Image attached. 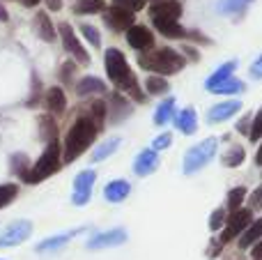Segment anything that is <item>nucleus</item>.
<instances>
[{
	"label": "nucleus",
	"mask_w": 262,
	"mask_h": 260,
	"mask_svg": "<svg viewBox=\"0 0 262 260\" xmlns=\"http://www.w3.org/2000/svg\"><path fill=\"white\" fill-rule=\"evenodd\" d=\"M99 132L101 124H97L90 115L76 118V122L72 124V129L67 132V138H64V164H72L74 159H78L95 143Z\"/></svg>",
	"instance_id": "obj_1"
},
{
	"label": "nucleus",
	"mask_w": 262,
	"mask_h": 260,
	"mask_svg": "<svg viewBox=\"0 0 262 260\" xmlns=\"http://www.w3.org/2000/svg\"><path fill=\"white\" fill-rule=\"evenodd\" d=\"M106 74H108V78L115 83V85L122 88V90L127 92L129 97H134L136 101L145 99V95L140 92V85H138V81H136L134 72L129 69L127 58L122 55V51H118V49L106 51Z\"/></svg>",
	"instance_id": "obj_2"
},
{
	"label": "nucleus",
	"mask_w": 262,
	"mask_h": 260,
	"mask_svg": "<svg viewBox=\"0 0 262 260\" xmlns=\"http://www.w3.org/2000/svg\"><path fill=\"white\" fill-rule=\"evenodd\" d=\"M60 155H62V145H60L55 138H53V141H49V145H46L44 155H41L39 159H37L35 164L30 166V170L26 173L23 182H26V184H37V182H41V180L51 178L53 173H58V170H60V164H62Z\"/></svg>",
	"instance_id": "obj_3"
},
{
	"label": "nucleus",
	"mask_w": 262,
	"mask_h": 260,
	"mask_svg": "<svg viewBox=\"0 0 262 260\" xmlns=\"http://www.w3.org/2000/svg\"><path fill=\"white\" fill-rule=\"evenodd\" d=\"M138 64L147 72H154L157 76L163 74H177L184 67V58L172 49H157L152 53H143L138 58Z\"/></svg>",
	"instance_id": "obj_4"
},
{
	"label": "nucleus",
	"mask_w": 262,
	"mask_h": 260,
	"mask_svg": "<svg viewBox=\"0 0 262 260\" xmlns=\"http://www.w3.org/2000/svg\"><path fill=\"white\" fill-rule=\"evenodd\" d=\"M216 145H219L216 138H207V141L191 147L184 157V173L193 175V173H198L203 166H207L209 161L214 159V155H216Z\"/></svg>",
	"instance_id": "obj_5"
},
{
	"label": "nucleus",
	"mask_w": 262,
	"mask_h": 260,
	"mask_svg": "<svg viewBox=\"0 0 262 260\" xmlns=\"http://www.w3.org/2000/svg\"><path fill=\"white\" fill-rule=\"evenodd\" d=\"M60 39H62L64 51H67L69 55H74L76 62H81V64L90 62V55H88V51L83 49V44L78 41L76 32H74V28L69 26V23H60Z\"/></svg>",
	"instance_id": "obj_6"
},
{
	"label": "nucleus",
	"mask_w": 262,
	"mask_h": 260,
	"mask_svg": "<svg viewBox=\"0 0 262 260\" xmlns=\"http://www.w3.org/2000/svg\"><path fill=\"white\" fill-rule=\"evenodd\" d=\"M251 224V210H239L226 221V228H223L221 237H219V244H228L230 240H237Z\"/></svg>",
	"instance_id": "obj_7"
},
{
	"label": "nucleus",
	"mask_w": 262,
	"mask_h": 260,
	"mask_svg": "<svg viewBox=\"0 0 262 260\" xmlns=\"http://www.w3.org/2000/svg\"><path fill=\"white\" fill-rule=\"evenodd\" d=\"M95 180H97V173L95 170H81V173L76 175V180H74V205L83 207L88 201H90L92 196V187H95Z\"/></svg>",
	"instance_id": "obj_8"
},
{
	"label": "nucleus",
	"mask_w": 262,
	"mask_h": 260,
	"mask_svg": "<svg viewBox=\"0 0 262 260\" xmlns=\"http://www.w3.org/2000/svg\"><path fill=\"white\" fill-rule=\"evenodd\" d=\"M32 233V224L30 221H14L12 226L0 233V247H16V244L26 242Z\"/></svg>",
	"instance_id": "obj_9"
},
{
	"label": "nucleus",
	"mask_w": 262,
	"mask_h": 260,
	"mask_svg": "<svg viewBox=\"0 0 262 260\" xmlns=\"http://www.w3.org/2000/svg\"><path fill=\"white\" fill-rule=\"evenodd\" d=\"M127 242V230L124 228H113V230H104L97 233L88 240V249H111V247H120Z\"/></svg>",
	"instance_id": "obj_10"
},
{
	"label": "nucleus",
	"mask_w": 262,
	"mask_h": 260,
	"mask_svg": "<svg viewBox=\"0 0 262 260\" xmlns=\"http://www.w3.org/2000/svg\"><path fill=\"white\" fill-rule=\"evenodd\" d=\"M127 41L131 49L136 51H147L154 44V35L147 26H131L127 30Z\"/></svg>",
	"instance_id": "obj_11"
},
{
	"label": "nucleus",
	"mask_w": 262,
	"mask_h": 260,
	"mask_svg": "<svg viewBox=\"0 0 262 260\" xmlns=\"http://www.w3.org/2000/svg\"><path fill=\"white\" fill-rule=\"evenodd\" d=\"M149 16L152 18H166V21H180L182 16V5L177 0H161L149 7Z\"/></svg>",
	"instance_id": "obj_12"
},
{
	"label": "nucleus",
	"mask_w": 262,
	"mask_h": 260,
	"mask_svg": "<svg viewBox=\"0 0 262 260\" xmlns=\"http://www.w3.org/2000/svg\"><path fill=\"white\" fill-rule=\"evenodd\" d=\"M106 23H108L113 30H124V32H127L129 28L134 26V12L113 5V7L106 12Z\"/></svg>",
	"instance_id": "obj_13"
},
{
	"label": "nucleus",
	"mask_w": 262,
	"mask_h": 260,
	"mask_svg": "<svg viewBox=\"0 0 262 260\" xmlns=\"http://www.w3.org/2000/svg\"><path fill=\"white\" fill-rule=\"evenodd\" d=\"M159 168V155L154 150H143L134 161V173L138 178H145V175L154 173Z\"/></svg>",
	"instance_id": "obj_14"
},
{
	"label": "nucleus",
	"mask_w": 262,
	"mask_h": 260,
	"mask_svg": "<svg viewBox=\"0 0 262 260\" xmlns=\"http://www.w3.org/2000/svg\"><path fill=\"white\" fill-rule=\"evenodd\" d=\"M154 28L161 32L163 37H170V39H184L189 37V30L180 26V21H166V18H152Z\"/></svg>",
	"instance_id": "obj_15"
},
{
	"label": "nucleus",
	"mask_w": 262,
	"mask_h": 260,
	"mask_svg": "<svg viewBox=\"0 0 262 260\" xmlns=\"http://www.w3.org/2000/svg\"><path fill=\"white\" fill-rule=\"evenodd\" d=\"M129 193H131V184L127 180H113V182H108L104 189V198L108 203H122Z\"/></svg>",
	"instance_id": "obj_16"
},
{
	"label": "nucleus",
	"mask_w": 262,
	"mask_h": 260,
	"mask_svg": "<svg viewBox=\"0 0 262 260\" xmlns=\"http://www.w3.org/2000/svg\"><path fill=\"white\" fill-rule=\"evenodd\" d=\"M242 111V101H223V104H216L212 111L207 113V120L209 122H223V120L232 118V115Z\"/></svg>",
	"instance_id": "obj_17"
},
{
	"label": "nucleus",
	"mask_w": 262,
	"mask_h": 260,
	"mask_svg": "<svg viewBox=\"0 0 262 260\" xmlns=\"http://www.w3.org/2000/svg\"><path fill=\"white\" fill-rule=\"evenodd\" d=\"M262 240V219H255L249 224V228L239 235V249H249V247H255Z\"/></svg>",
	"instance_id": "obj_18"
},
{
	"label": "nucleus",
	"mask_w": 262,
	"mask_h": 260,
	"mask_svg": "<svg viewBox=\"0 0 262 260\" xmlns=\"http://www.w3.org/2000/svg\"><path fill=\"white\" fill-rule=\"evenodd\" d=\"M46 109L55 115L64 113V109H67V97H64V92L60 90V88H51V90L46 92Z\"/></svg>",
	"instance_id": "obj_19"
},
{
	"label": "nucleus",
	"mask_w": 262,
	"mask_h": 260,
	"mask_svg": "<svg viewBox=\"0 0 262 260\" xmlns=\"http://www.w3.org/2000/svg\"><path fill=\"white\" fill-rule=\"evenodd\" d=\"M235 69H237V62H235V60H230V62L221 64V67H219L216 72H214L212 76L207 78V83H205V85H207V90H214V88H216V85H221L223 81H228V78H232V72H235Z\"/></svg>",
	"instance_id": "obj_20"
},
{
	"label": "nucleus",
	"mask_w": 262,
	"mask_h": 260,
	"mask_svg": "<svg viewBox=\"0 0 262 260\" xmlns=\"http://www.w3.org/2000/svg\"><path fill=\"white\" fill-rule=\"evenodd\" d=\"M106 85L104 81H99L97 76H83L81 81L76 83V95L78 97H88V95H95V92H104Z\"/></svg>",
	"instance_id": "obj_21"
},
{
	"label": "nucleus",
	"mask_w": 262,
	"mask_h": 260,
	"mask_svg": "<svg viewBox=\"0 0 262 260\" xmlns=\"http://www.w3.org/2000/svg\"><path fill=\"white\" fill-rule=\"evenodd\" d=\"M175 124L182 134H195L198 129V118H195V111L193 109H184L180 111V115L175 118Z\"/></svg>",
	"instance_id": "obj_22"
},
{
	"label": "nucleus",
	"mask_w": 262,
	"mask_h": 260,
	"mask_svg": "<svg viewBox=\"0 0 262 260\" xmlns=\"http://www.w3.org/2000/svg\"><path fill=\"white\" fill-rule=\"evenodd\" d=\"M35 28L44 41H55V28H53V23H51L49 14H44V12L35 14Z\"/></svg>",
	"instance_id": "obj_23"
},
{
	"label": "nucleus",
	"mask_w": 262,
	"mask_h": 260,
	"mask_svg": "<svg viewBox=\"0 0 262 260\" xmlns=\"http://www.w3.org/2000/svg\"><path fill=\"white\" fill-rule=\"evenodd\" d=\"M172 118H175V99H172V97H168L166 101H161V104H159L157 113H154V124L163 127V124H168Z\"/></svg>",
	"instance_id": "obj_24"
},
{
	"label": "nucleus",
	"mask_w": 262,
	"mask_h": 260,
	"mask_svg": "<svg viewBox=\"0 0 262 260\" xmlns=\"http://www.w3.org/2000/svg\"><path fill=\"white\" fill-rule=\"evenodd\" d=\"M67 242H69V233L53 235V237H49V240H44V242H39V244H37V251H39V253H51V251H58V249H62Z\"/></svg>",
	"instance_id": "obj_25"
},
{
	"label": "nucleus",
	"mask_w": 262,
	"mask_h": 260,
	"mask_svg": "<svg viewBox=\"0 0 262 260\" xmlns=\"http://www.w3.org/2000/svg\"><path fill=\"white\" fill-rule=\"evenodd\" d=\"M120 143H122V138H118V136H115V138H108L106 143H101V145L95 150V155H92V161H104L106 157H111L115 150H118Z\"/></svg>",
	"instance_id": "obj_26"
},
{
	"label": "nucleus",
	"mask_w": 262,
	"mask_h": 260,
	"mask_svg": "<svg viewBox=\"0 0 262 260\" xmlns=\"http://www.w3.org/2000/svg\"><path fill=\"white\" fill-rule=\"evenodd\" d=\"M246 83L244 81H237V78H228V81H223L221 85L214 88V95H237V92H244Z\"/></svg>",
	"instance_id": "obj_27"
},
{
	"label": "nucleus",
	"mask_w": 262,
	"mask_h": 260,
	"mask_svg": "<svg viewBox=\"0 0 262 260\" xmlns=\"http://www.w3.org/2000/svg\"><path fill=\"white\" fill-rule=\"evenodd\" d=\"M168 81L163 76H157V74H149L147 81H145V90L149 92V95H163V92H168Z\"/></svg>",
	"instance_id": "obj_28"
},
{
	"label": "nucleus",
	"mask_w": 262,
	"mask_h": 260,
	"mask_svg": "<svg viewBox=\"0 0 262 260\" xmlns=\"http://www.w3.org/2000/svg\"><path fill=\"white\" fill-rule=\"evenodd\" d=\"M104 9H106L104 0H78L74 5V12L78 14H97V12H104Z\"/></svg>",
	"instance_id": "obj_29"
},
{
	"label": "nucleus",
	"mask_w": 262,
	"mask_h": 260,
	"mask_svg": "<svg viewBox=\"0 0 262 260\" xmlns=\"http://www.w3.org/2000/svg\"><path fill=\"white\" fill-rule=\"evenodd\" d=\"M246 198V189L244 187H237V189H230L228 191V210L235 214V212L242 210V203Z\"/></svg>",
	"instance_id": "obj_30"
},
{
	"label": "nucleus",
	"mask_w": 262,
	"mask_h": 260,
	"mask_svg": "<svg viewBox=\"0 0 262 260\" xmlns=\"http://www.w3.org/2000/svg\"><path fill=\"white\" fill-rule=\"evenodd\" d=\"M249 3H253V0H219L216 9L221 14H237V12H242Z\"/></svg>",
	"instance_id": "obj_31"
},
{
	"label": "nucleus",
	"mask_w": 262,
	"mask_h": 260,
	"mask_svg": "<svg viewBox=\"0 0 262 260\" xmlns=\"http://www.w3.org/2000/svg\"><path fill=\"white\" fill-rule=\"evenodd\" d=\"M244 147H230V152L228 155H223V166H228V168H235V166H239L242 161H244Z\"/></svg>",
	"instance_id": "obj_32"
},
{
	"label": "nucleus",
	"mask_w": 262,
	"mask_h": 260,
	"mask_svg": "<svg viewBox=\"0 0 262 260\" xmlns=\"http://www.w3.org/2000/svg\"><path fill=\"white\" fill-rule=\"evenodd\" d=\"M18 187L16 184H0V207H7L16 198Z\"/></svg>",
	"instance_id": "obj_33"
},
{
	"label": "nucleus",
	"mask_w": 262,
	"mask_h": 260,
	"mask_svg": "<svg viewBox=\"0 0 262 260\" xmlns=\"http://www.w3.org/2000/svg\"><path fill=\"white\" fill-rule=\"evenodd\" d=\"M81 32H83V35H85V39L90 41V44L95 46V49H99V46H101L99 30H97V28H92L90 23H83V26H81Z\"/></svg>",
	"instance_id": "obj_34"
},
{
	"label": "nucleus",
	"mask_w": 262,
	"mask_h": 260,
	"mask_svg": "<svg viewBox=\"0 0 262 260\" xmlns=\"http://www.w3.org/2000/svg\"><path fill=\"white\" fill-rule=\"evenodd\" d=\"M226 219H228V212L223 210V207H219V210L212 212V216H209V228L212 230H219L226 226Z\"/></svg>",
	"instance_id": "obj_35"
},
{
	"label": "nucleus",
	"mask_w": 262,
	"mask_h": 260,
	"mask_svg": "<svg viewBox=\"0 0 262 260\" xmlns=\"http://www.w3.org/2000/svg\"><path fill=\"white\" fill-rule=\"evenodd\" d=\"M88 111H90L88 115H90L97 124L104 122V118H106V104H104V101H95V104H90V109H88Z\"/></svg>",
	"instance_id": "obj_36"
},
{
	"label": "nucleus",
	"mask_w": 262,
	"mask_h": 260,
	"mask_svg": "<svg viewBox=\"0 0 262 260\" xmlns=\"http://www.w3.org/2000/svg\"><path fill=\"white\" fill-rule=\"evenodd\" d=\"M260 136H262V109L255 113L253 122H251V132H249L251 141H260Z\"/></svg>",
	"instance_id": "obj_37"
},
{
	"label": "nucleus",
	"mask_w": 262,
	"mask_h": 260,
	"mask_svg": "<svg viewBox=\"0 0 262 260\" xmlns=\"http://www.w3.org/2000/svg\"><path fill=\"white\" fill-rule=\"evenodd\" d=\"M170 143H172V136H170V134H161V136H157V138L152 141V150H154V152H157V150H166Z\"/></svg>",
	"instance_id": "obj_38"
},
{
	"label": "nucleus",
	"mask_w": 262,
	"mask_h": 260,
	"mask_svg": "<svg viewBox=\"0 0 262 260\" xmlns=\"http://www.w3.org/2000/svg\"><path fill=\"white\" fill-rule=\"evenodd\" d=\"M143 3H145V0H113V5L129 9V12H136V9H140V7H143Z\"/></svg>",
	"instance_id": "obj_39"
},
{
	"label": "nucleus",
	"mask_w": 262,
	"mask_h": 260,
	"mask_svg": "<svg viewBox=\"0 0 262 260\" xmlns=\"http://www.w3.org/2000/svg\"><path fill=\"white\" fill-rule=\"evenodd\" d=\"M251 207H253V210H262V184L258 189H255L253 193H251Z\"/></svg>",
	"instance_id": "obj_40"
},
{
	"label": "nucleus",
	"mask_w": 262,
	"mask_h": 260,
	"mask_svg": "<svg viewBox=\"0 0 262 260\" xmlns=\"http://www.w3.org/2000/svg\"><path fill=\"white\" fill-rule=\"evenodd\" d=\"M251 76H253V78H262V53L258 55V60L251 64Z\"/></svg>",
	"instance_id": "obj_41"
},
{
	"label": "nucleus",
	"mask_w": 262,
	"mask_h": 260,
	"mask_svg": "<svg viewBox=\"0 0 262 260\" xmlns=\"http://www.w3.org/2000/svg\"><path fill=\"white\" fill-rule=\"evenodd\" d=\"M253 258L255 260H262V240L253 247Z\"/></svg>",
	"instance_id": "obj_42"
},
{
	"label": "nucleus",
	"mask_w": 262,
	"mask_h": 260,
	"mask_svg": "<svg viewBox=\"0 0 262 260\" xmlns=\"http://www.w3.org/2000/svg\"><path fill=\"white\" fill-rule=\"evenodd\" d=\"M46 5H49V9H60L62 7V0H46Z\"/></svg>",
	"instance_id": "obj_43"
},
{
	"label": "nucleus",
	"mask_w": 262,
	"mask_h": 260,
	"mask_svg": "<svg viewBox=\"0 0 262 260\" xmlns=\"http://www.w3.org/2000/svg\"><path fill=\"white\" fill-rule=\"evenodd\" d=\"M255 164L262 166V143H260V147H258V155H255Z\"/></svg>",
	"instance_id": "obj_44"
},
{
	"label": "nucleus",
	"mask_w": 262,
	"mask_h": 260,
	"mask_svg": "<svg viewBox=\"0 0 262 260\" xmlns=\"http://www.w3.org/2000/svg\"><path fill=\"white\" fill-rule=\"evenodd\" d=\"M23 5L26 7H35V5H39V0H23Z\"/></svg>",
	"instance_id": "obj_45"
},
{
	"label": "nucleus",
	"mask_w": 262,
	"mask_h": 260,
	"mask_svg": "<svg viewBox=\"0 0 262 260\" xmlns=\"http://www.w3.org/2000/svg\"><path fill=\"white\" fill-rule=\"evenodd\" d=\"M0 21H7V12H5L3 5H0Z\"/></svg>",
	"instance_id": "obj_46"
},
{
	"label": "nucleus",
	"mask_w": 262,
	"mask_h": 260,
	"mask_svg": "<svg viewBox=\"0 0 262 260\" xmlns=\"http://www.w3.org/2000/svg\"><path fill=\"white\" fill-rule=\"evenodd\" d=\"M154 3H161V0H154Z\"/></svg>",
	"instance_id": "obj_47"
}]
</instances>
